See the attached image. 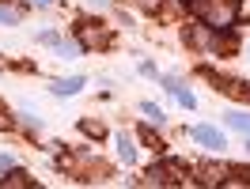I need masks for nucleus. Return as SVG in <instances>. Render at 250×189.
Here are the masks:
<instances>
[{"instance_id":"8","label":"nucleus","mask_w":250,"mask_h":189,"mask_svg":"<svg viewBox=\"0 0 250 189\" xmlns=\"http://www.w3.org/2000/svg\"><path fill=\"white\" fill-rule=\"evenodd\" d=\"M118 151H122V159H125V163H133V159H137V148H133V140H129L125 132L118 136Z\"/></svg>"},{"instance_id":"11","label":"nucleus","mask_w":250,"mask_h":189,"mask_svg":"<svg viewBox=\"0 0 250 189\" xmlns=\"http://www.w3.org/2000/svg\"><path fill=\"white\" fill-rule=\"evenodd\" d=\"M0 23H19V12H12V8H0Z\"/></svg>"},{"instance_id":"4","label":"nucleus","mask_w":250,"mask_h":189,"mask_svg":"<svg viewBox=\"0 0 250 189\" xmlns=\"http://www.w3.org/2000/svg\"><path fill=\"white\" fill-rule=\"evenodd\" d=\"M228 129H235V132H247V136H250V117H247L243 110H231V113H228Z\"/></svg>"},{"instance_id":"7","label":"nucleus","mask_w":250,"mask_h":189,"mask_svg":"<svg viewBox=\"0 0 250 189\" xmlns=\"http://www.w3.org/2000/svg\"><path fill=\"white\" fill-rule=\"evenodd\" d=\"M171 94L178 98V102H182V106H186V110H193V94H189L182 83H174V79H171Z\"/></svg>"},{"instance_id":"6","label":"nucleus","mask_w":250,"mask_h":189,"mask_svg":"<svg viewBox=\"0 0 250 189\" xmlns=\"http://www.w3.org/2000/svg\"><path fill=\"white\" fill-rule=\"evenodd\" d=\"M0 186H31V178H27V170H8V178H0Z\"/></svg>"},{"instance_id":"2","label":"nucleus","mask_w":250,"mask_h":189,"mask_svg":"<svg viewBox=\"0 0 250 189\" xmlns=\"http://www.w3.org/2000/svg\"><path fill=\"white\" fill-rule=\"evenodd\" d=\"M148 182H152V186H171V182H182V167H178V163L152 167V170H148Z\"/></svg>"},{"instance_id":"12","label":"nucleus","mask_w":250,"mask_h":189,"mask_svg":"<svg viewBox=\"0 0 250 189\" xmlns=\"http://www.w3.org/2000/svg\"><path fill=\"white\" fill-rule=\"evenodd\" d=\"M38 42H42V46H61V38H57V34H42V38H38Z\"/></svg>"},{"instance_id":"1","label":"nucleus","mask_w":250,"mask_h":189,"mask_svg":"<svg viewBox=\"0 0 250 189\" xmlns=\"http://www.w3.org/2000/svg\"><path fill=\"white\" fill-rule=\"evenodd\" d=\"M189 12L197 19H205V27L228 31L239 16V0H189Z\"/></svg>"},{"instance_id":"15","label":"nucleus","mask_w":250,"mask_h":189,"mask_svg":"<svg viewBox=\"0 0 250 189\" xmlns=\"http://www.w3.org/2000/svg\"><path fill=\"white\" fill-rule=\"evenodd\" d=\"M247 151H250V140H247Z\"/></svg>"},{"instance_id":"14","label":"nucleus","mask_w":250,"mask_h":189,"mask_svg":"<svg viewBox=\"0 0 250 189\" xmlns=\"http://www.w3.org/2000/svg\"><path fill=\"white\" fill-rule=\"evenodd\" d=\"M34 4H38V8H49V4H53V0H34Z\"/></svg>"},{"instance_id":"3","label":"nucleus","mask_w":250,"mask_h":189,"mask_svg":"<svg viewBox=\"0 0 250 189\" xmlns=\"http://www.w3.org/2000/svg\"><path fill=\"white\" fill-rule=\"evenodd\" d=\"M193 136H197V140H201L205 148H216V151L224 148V136H220V132H216L212 125H197V129H193Z\"/></svg>"},{"instance_id":"5","label":"nucleus","mask_w":250,"mask_h":189,"mask_svg":"<svg viewBox=\"0 0 250 189\" xmlns=\"http://www.w3.org/2000/svg\"><path fill=\"white\" fill-rule=\"evenodd\" d=\"M80 87H83V76H72V79H57V83H53V91H57V94H76Z\"/></svg>"},{"instance_id":"13","label":"nucleus","mask_w":250,"mask_h":189,"mask_svg":"<svg viewBox=\"0 0 250 189\" xmlns=\"http://www.w3.org/2000/svg\"><path fill=\"white\" fill-rule=\"evenodd\" d=\"M4 170H12V155H0V174Z\"/></svg>"},{"instance_id":"10","label":"nucleus","mask_w":250,"mask_h":189,"mask_svg":"<svg viewBox=\"0 0 250 189\" xmlns=\"http://www.w3.org/2000/svg\"><path fill=\"white\" fill-rule=\"evenodd\" d=\"M141 110L148 113V117H152V121H163V110H159L156 102H141Z\"/></svg>"},{"instance_id":"9","label":"nucleus","mask_w":250,"mask_h":189,"mask_svg":"<svg viewBox=\"0 0 250 189\" xmlns=\"http://www.w3.org/2000/svg\"><path fill=\"white\" fill-rule=\"evenodd\" d=\"M197 174H201V182H205V186H212V182H224V178H220V174H224L220 167H201Z\"/></svg>"}]
</instances>
